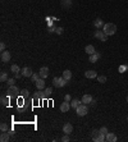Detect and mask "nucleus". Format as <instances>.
Here are the masks:
<instances>
[{
	"label": "nucleus",
	"mask_w": 128,
	"mask_h": 142,
	"mask_svg": "<svg viewBox=\"0 0 128 142\" xmlns=\"http://www.w3.org/2000/svg\"><path fill=\"white\" fill-rule=\"evenodd\" d=\"M102 31L106 36H113L117 32V26L114 23H105L102 27Z\"/></svg>",
	"instance_id": "nucleus-1"
},
{
	"label": "nucleus",
	"mask_w": 128,
	"mask_h": 142,
	"mask_svg": "<svg viewBox=\"0 0 128 142\" xmlns=\"http://www.w3.org/2000/svg\"><path fill=\"white\" fill-rule=\"evenodd\" d=\"M91 137H92V141L95 142H102L105 141V135H102L100 132V129H94L91 132Z\"/></svg>",
	"instance_id": "nucleus-2"
},
{
	"label": "nucleus",
	"mask_w": 128,
	"mask_h": 142,
	"mask_svg": "<svg viewBox=\"0 0 128 142\" xmlns=\"http://www.w3.org/2000/svg\"><path fill=\"white\" fill-rule=\"evenodd\" d=\"M68 82H69V81H67L64 77H55V78L53 79V85H54V87H58V88L64 87Z\"/></svg>",
	"instance_id": "nucleus-3"
},
{
	"label": "nucleus",
	"mask_w": 128,
	"mask_h": 142,
	"mask_svg": "<svg viewBox=\"0 0 128 142\" xmlns=\"http://www.w3.org/2000/svg\"><path fill=\"white\" fill-rule=\"evenodd\" d=\"M76 113H77L78 116H85L89 113V107H87L86 104H79L77 106V109H76Z\"/></svg>",
	"instance_id": "nucleus-4"
},
{
	"label": "nucleus",
	"mask_w": 128,
	"mask_h": 142,
	"mask_svg": "<svg viewBox=\"0 0 128 142\" xmlns=\"http://www.w3.org/2000/svg\"><path fill=\"white\" fill-rule=\"evenodd\" d=\"M6 92H8V96L13 97V96H17L19 91H18V87H17L15 85H14V86H9V87H8V91H6Z\"/></svg>",
	"instance_id": "nucleus-5"
},
{
	"label": "nucleus",
	"mask_w": 128,
	"mask_h": 142,
	"mask_svg": "<svg viewBox=\"0 0 128 142\" xmlns=\"http://www.w3.org/2000/svg\"><path fill=\"white\" fill-rule=\"evenodd\" d=\"M35 85H36V87H37V90H45V78H38L36 82H35Z\"/></svg>",
	"instance_id": "nucleus-6"
},
{
	"label": "nucleus",
	"mask_w": 128,
	"mask_h": 142,
	"mask_svg": "<svg viewBox=\"0 0 128 142\" xmlns=\"http://www.w3.org/2000/svg\"><path fill=\"white\" fill-rule=\"evenodd\" d=\"M95 37H96V38H99L100 41H102V42L108 40V36L104 34V31H102V30H101V31H100V30H99V31H96V32H95Z\"/></svg>",
	"instance_id": "nucleus-7"
},
{
	"label": "nucleus",
	"mask_w": 128,
	"mask_h": 142,
	"mask_svg": "<svg viewBox=\"0 0 128 142\" xmlns=\"http://www.w3.org/2000/svg\"><path fill=\"white\" fill-rule=\"evenodd\" d=\"M0 58H1V62H3V63H6V62L10 60L12 56H10V53H9V51L4 50V51H1V56H0Z\"/></svg>",
	"instance_id": "nucleus-8"
},
{
	"label": "nucleus",
	"mask_w": 128,
	"mask_h": 142,
	"mask_svg": "<svg viewBox=\"0 0 128 142\" xmlns=\"http://www.w3.org/2000/svg\"><path fill=\"white\" fill-rule=\"evenodd\" d=\"M32 74H33V72H32V68H30V67H25L22 69V77L28 78V77H32Z\"/></svg>",
	"instance_id": "nucleus-9"
},
{
	"label": "nucleus",
	"mask_w": 128,
	"mask_h": 142,
	"mask_svg": "<svg viewBox=\"0 0 128 142\" xmlns=\"http://www.w3.org/2000/svg\"><path fill=\"white\" fill-rule=\"evenodd\" d=\"M49 73H50V71H49L47 67H42V68H40V71H38V74H40L41 78H46V77L49 76Z\"/></svg>",
	"instance_id": "nucleus-10"
},
{
	"label": "nucleus",
	"mask_w": 128,
	"mask_h": 142,
	"mask_svg": "<svg viewBox=\"0 0 128 142\" xmlns=\"http://www.w3.org/2000/svg\"><path fill=\"white\" fill-rule=\"evenodd\" d=\"M63 132L65 135H70V133L73 132V126H72L70 123H65L63 126Z\"/></svg>",
	"instance_id": "nucleus-11"
},
{
	"label": "nucleus",
	"mask_w": 128,
	"mask_h": 142,
	"mask_svg": "<svg viewBox=\"0 0 128 142\" xmlns=\"http://www.w3.org/2000/svg\"><path fill=\"white\" fill-rule=\"evenodd\" d=\"M105 141L115 142L117 141V136H115V133H110V132H108V133L105 135Z\"/></svg>",
	"instance_id": "nucleus-12"
},
{
	"label": "nucleus",
	"mask_w": 128,
	"mask_h": 142,
	"mask_svg": "<svg viewBox=\"0 0 128 142\" xmlns=\"http://www.w3.org/2000/svg\"><path fill=\"white\" fill-rule=\"evenodd\" d=\"M92 96L91 95H83L82 96V100H81V103H83V104H86V105H89V104H91L92 103Z\"/></svg>",
	"instance_id": "nucleus-13"
},
{
	"label": "nucleus",
	"mask_w": 128,
	"mask_h": 142,
	"mask_svg": "<svg viewBox=\"0 0 128 142\" xmlns=\"http://www.w3.org/2000/svg\"><path fill=\"white\" fill-rule=\"evenodd\" d=\"M9 140H10V133H8V131L6 132H3L0 135V141L1 142H8Z\"/></svg>",
	"instance_id": "nucleus-14"
},
{
	"label": "nucleus",
	"mask_w": 128,
	"mask_h": 142,
	"mask_svg": "<svg viewBox=\"0 0 128 142\" xmlns=\"http://www.w3.org/2000/svg\"><path fill=\"white\" fill-rule=\"evenodd\" d=\"M85 77H86V78H90V79L97 78V73H96L95 71H86L85 72Z\"/></svg>",
	"instance_id": "nucleus-15"
},
{
	"label": "nucleus",
	"mask_w": 128,
	"mask_h": 142,
	"mask_svg": "<svg viewBox=\"0 0 128 142\" xmlns=\"http://www.w3.org/2000/svg\"><path fill=\"white\" fill-rule=\"evenodd\" d=\"M100 53H95V54H92V55H90V58H89V62H91V63H96L99 59H100Z\"/></svg>",
	"instance_id": "nucleus-16"
},
{
	"label": "nucleus",
	"mask_w": 128,
	"mask_h": 142,
	"mask_svg": "<svg viewBox=\"0 0 128 142\" xmlns=\"http://www.w3.org/2000/svg\"><path fill=\"white\" fill-rule=\"evenodd\" d=\"M69 107H70L69 103L68 101H64V103H62V105H60V111L62 113H67V111H69Z\"/></svg>",
	"instance_id": "nucleus-17"
},
{
	"label": "nucleus",
	"mask_w": 128,
	"mask_h": 142,
	"mask_svg": "<svg viewBox=\"0 0 128 142\" xmlns=\"http://www.w3.org/2000/svg\"><path fill=\"white\" fill-rule=\"evenodd\" d=\"M85 51L89 54V55H92V54H95V47L92 46V45H87L86 47H85Z\"/></svg>",
	"instance_id": "nucleus-18"
},
{
	"label": "nucleus",
	"mask_w": 128,
	"mask_h": 142,
	"mask_svg": "<svg viewBox=\"0 0 128 142\" xmlns=\"http://www.w3.org/2000/svg\"><path fill=\"white\" fill-rule=\"evenodd\" d=\"M104 24H105V23H104V22H102V21H101L100 18H97V19H95V22H94V26H95V27H96V28H97V30H100V28H102V27H104Z\"/></svg>",
	"instance_id": "nucleus-19"
},
{
	"label": "nucleus",
	"mask_w": 128,
	"mask_h": 142,
	"mask_svg": "<svg viewBox=\"0 0 128 142\" xmlns=\"http://www.w3.org/2000/svg\"><path fill=\"white\" fill-rule=\"evenodd\" d=\"M62 77H64L67 81H70V78H72V72L69 71V69H67V71L63 72V76Z\"/></svg>",
	"instance_id": "nucleus-20"
},
{
	"label": "nucleus",
	"mask_w": 128,
	"mask_h": 142,
	"mask_svg": "<svg viewBox=\"0 0 128 142\" xmlns=\"http://www.w3.org/2000/svg\"><path fill=\"white\" fill-rule=\"evenodd\" d=\"M9 97H10V96H1V100H0V101H1V105H3V106H6V105L9 104Z\"/></svg>",
	"instance_id": "nucleus-21"
},
{
	"label": "nucleus",
	"mask_w": 128,
	"mask_h": 142,
	"mask_svg": "<svg viewBox=\"0 0 128 142\" xmlns=\"http://www.w3.org/2000/svg\"><path fill=\"white\" fill-rule=\"evenodd\" d=\"M10 72H13V73H17V72H22V69L17 65V64H12V67H10Z\"/></svg>",
	"instance_id": "nucleus-22"
},
{
	"label": "nucleus",
	"mask_w": 128,
	"mask_h": 142,
	"mask_svg": "<svg viewBox=\"0 0 128 142\" xmlns=\"http://www.w3.org/2000/svg\"><path fill=\"white\" fill-rule=\"evenodd\" d=\"M79 105V100H77V99H74V100H70V107H73V109H77V106Z\"/></svg>",
	"instance_id": "nucleus-23"
},
{
	"label": "nucleus",
	"mask_w": 128,
	"mask_h": 142,
	"mask_svg": "<svg viewBox=\"0 0 128 142\" xmlns=\"http://www.w3.org/2000/svg\"><path fill=\"white\" fill-rule=\"evenodd\" d=\"M32 99H33L35 101H37V100H40V99H41V92H40V90H38L37 92H35V94H33Z\"/></svg>",
	"instance_id": "nucleus-24"
},
{
	"label": "nucleus",
	"mask_w": 128,
	"mask_h": 142,
	"mask_svg": "<svg viewBox=\"0 0 128 142\" xmlns=\"http://www.w3.org/2000/svg\"><path fill=\"white\" fill-rule=\"evenodd\" d=\"M8 79H9V78H8V74H6L5 72H3L1 76H0V81H1V82H6Z\"/></svg>",
	"instance_id": "nucleus-25"
},
{
	"label": "nucleus",
	"mask_w": 128,
	"mask_h": 142,
	"mask_svg": "<svg viewBox=\"0 0 128 142\" xmlns=\"http://www.w3.org/2000/svg\"><path fill=\"white\" fill-rule=\"evenodd\" d=\"M70 5H72L70 0H63V1H62V6H63V8H69Z\"/></svg>",
	"instance_id": "nucleus-26"
},
{
	"label": "nucleus",
	"mask_w": 128,
	"mask_h": 142,
	"mask_svg": "<svg viewBox=\"0 0 128 142\" xmlns=\"http://www.w3.org/2000/svg\"><path fill=\"white\" fill-rule=\"evenodd\" d=\"M28 92H30V91H28L27 88H25V90H22V91H21V96H22V97H27V96H30V94H28Z\"/></svg>",
	"instance_id": "nucleus-27"
},
{
	"label": "nucleus",
	"mask_w": 128,
	"mask_h": 142,
	"mask_svg": "<svg viewBox=\"0 0 128 142\" xmlns=\"http://www.w3.org/2000/svg\"><path fill=\"white\" fill-rule=\"evenodd\" d=\"M0 131H1V132H6V131H8V124L1 123V124H0Z\"/></svg>",
	"instance_id": "nucleus-28"
},
{
	"label": "nucleus",
	"mask_w": 128,
	"mask_h": 142,
	"mask_svg": "<svg viewBox=\"0 0 128 142\" xmlns=\"http://www.w3.org/2000/svg\"><path fill=\"white\" fill-rule=\"evenodd\" d=\"M46 22H47V26H49V27L54 26V21H53V18H50V17H46Z\"/></svg>",
	"instance_id": "nucleus-29"
},
{
	"label": "nucleus",
	"mask_w": 128,
	"mask_h": 142,
	"mask_svg": "<svg viewBox=\"0 0 128 142\" xmlns=\"http://www.w3.org/2000/svg\"><path fill=\"white\" fill-rule=\"evenodd\" d=\"M97 81H99L100 83H105V82H106V77H105V76H99V77H97Z\"/></svg>",
	"instance_id": "nucleus-30"
},
{
	"label": "nucleus",
	"mask_w": 128,
	"mask_h": 142,
	"mask_svg": "<svg viewBox=\"0 0 128 142\" xmlns=\"http://www.w3.org/2000/svg\"><path fill=\"white\" fill-rule=\"evenodd\" d=\"M6 83H8V86H14L15 85V78H9L6 81Z\"/></svg>",
	"instance_id": "nucleus-31"
},
{
	"label": "nucleus",
	"mask_w": 128,
	"mask_h": 142,
	"mask_svg": "<svg viewBox=\"0 0 128 142\" xmlns=\"http://www.w3.org/2000/svg\"><path fill=\"white\" fill-rule=\"evenodd\" d=\"M127 69H128V65H121V67L118 68V71L121 72V73H124Z\"/></svg>",
	"instance_id": "nucleus-32"
},
{
	"label": "nucleus",
	"mask_w": 128,
	"mask_h": 142,
	"mask_svg": "<svg viewBox=\"0 0 128 142\" xmlns=\"http://www.w3.org/2000/svg\"><path fill=\"white\" fill-rule=\"evenodd\" d=\"M38 77H40V74H36V73H33V74H32V77H31L32 82H36V81L38 79Z\"/></svg>",
	"instance_id": "nucleus-33"
},
{
	"label": "nucleus",
	"mask_w": 128,
	"mask_h": 142,
	"mask_svg": "<svg viewBox=\"0 0 128 142\" xmlns=\"http://www.w3.org/2000/svg\"><path fill=\"white\" fill-rule=\"evenodd\" d=\"M55 32H57L58 35H62V34L64 32V28L63 27H57V31H55Z\"/></svg>",
	"instance_id": "nucleus-34"
},
{
	"label": "nucleus",
	"mask_w": 128,
	"mask_h": 142,
	"mask_svg": "<svg viewBox=\"0 0 128 142\" xmlns=\"http://www.w3.org/2000/svg\"><path fill=\"white\" fill-rule=\"evenodd\" d=\"M51 92H53V88H51V87L45 88V94H46V95H49V96H50V95H51Z\"/></svg>",
	"instance_id": "nucleus-35"
},
{
	"label": "nucleus",
	"mask_w": 128,
	"mask_h": 142,
	"mask_svg": "<svg viewBox=\"0 0 128 142\" xmlns=\"http://www.w3.org/2000/svg\"><path fill=\"white\" fill-rule=\"evenodd\" d=\"M100 132H101L102 135H106L109 131H108V128H106V127H101V128H100Z\"/></svg>",
	"instance_id": "nucleus-36"
},
{
	"label": "nucleus",
	"mask_w": 128,
	"mask_h": 142,
	"mask_svg": "<svg viewBox=\"0 0 128 142\" xmlns=\"http://www.w3.org/2000/svg\"><path fill=\"white\" fill-rule=\"evenodd\" d=\"M60 141H62V142H68V141H69V135H65Z\"/></svg>",
	"instance_id": "nucleus-37"
},
{
	"label": "nucleus",
	"mask_w": 128,
	"mask_h": 142,
	"mask_svg": "<svg viewBox=\"0 0 128 142\" xmlns=\"http://www.w3.org/2000/svg\"><path fill=\"white\" fill-rule=\"evenodd\" d=\"M55 31H57V27H55V26L49 27V32H50V34H53V32H55Z\"/></svg>",
	"instance_id": "nucleus-38"
},
{
	"label": "nucleus",
	"mask_w": 128,
	"mask_h": 142,
	"mask_svg": "<svg viewBox=\"0 0 128 142\" xmlns=\"http://www.w3.org/2000/svg\"><path fill=\"white\" fill-rule=\"evenodd\" d=\"M21 76H22V72H17V73H14V78L17 79V78H21Z\"/></svg>",
	"instance_id": "nucleus-39"
},
{
	"label": "nucleus",
	"mask_w": 128,
	"mask_h": 142,
	"mask_svg": "<svg viewBox=\"0 0 128 142\" xmlns=\"http://www.w3.org/2000/svg\"><path fill=\"white\" fill-rule=\"evenodd\" d=\"M70 100H72V99H70V95L67 94V95L64 96V101H70Z\"/></svg>",
	"instance_id": "nucleus-40"
},
{
	"label": "nucleus",
	"mask_w": 128,
	"mask_h": 142,
	"mask_svg": "<svg viewBox=\"0 0 128 142\" xmlns=\"http://www.w3.org/2000/svg\"><path fill=\"white\" fill-rule=\"evenodd\" d=\"M47 96H49V95H46L45 92H44V94L41 92V99H42V100H46V99H47Z\"/></svg>",
	"instance_id": "nucleus-41"
},
{
	"label": "nucleus",
	"mask_w": 128,
	"mask_h": 142,
	"mask_svg": "<svg viewBox=\"0 0 128 142\" xmlns=\"http://www.w3.org/2000/svg\"><path fill=\"white\" fill-rule=\"evenodd\" d=\"M0 49H1V51H4V50H5V44H4V42H1V44H0Z\"/></svg>",
	"instance_id": "nucleus-42"
},
{
	"label": "nucleus",
	"mask_w": 128,
	"mask_h": 142,
	"mask_svg": "<svg viewBox=\"0 0 128 142\" xmlns=\"http://www.w3.org/2000/svg\"><path fill=\"white\" fill-rule=\"evenodd\" d=\"M127 103H128V96H127Z\"/></svg>",
	"instance_id": "nucleus-43"
},
{
	"label": "nucleus",
	"mask_w": 128,
	"mask_h": 142,
	"mask_svg": "<svg viewBox=\"0 0 128 142\" xmlns=\"http://www.w3.org/2000/svg\"><path fill=\"white\" fill-rule=\"evenodd\" d=\"M127 120H128V116H127Z\"/></svg>",
	"instance_id": "nucleus-44"
}]
</instances>
